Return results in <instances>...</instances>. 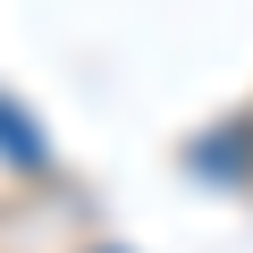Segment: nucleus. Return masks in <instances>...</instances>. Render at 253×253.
<instances>
[{
  "label": "nucleus",
  "mask_w": 253,
  "mask_h": 253,
  "mask_svg": "<svg viewBox=\"0 0 253 253\" xmlns=\"http://www.w3.org/2000/svg\"><path fill=\"white\" fill-rule=\"evenodd\" d=\"M0 152H9L17 169H51V152H42V135H34V126L9 110V101H0Z\"/></svg>",
  "instance_id": "nucleus-1"
}]
</instances>
